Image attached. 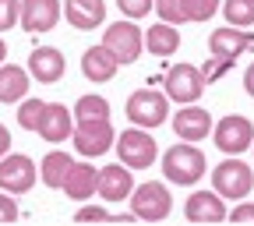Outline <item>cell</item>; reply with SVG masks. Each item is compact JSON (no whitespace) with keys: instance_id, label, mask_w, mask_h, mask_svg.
<instances>
[{"instance_id":"cell-37","label":"cell","mask_w":254,"mask_h":226,"mask_svg":"<svg viewBox=\"0 0 254 226\" xmlns=\"http://www.w3.org/2000/svg\"><path fill=\"white\" fill-rule=\"evenodd\" d=\"M4 60H7V43L0 39V64H4Z\"/></svg>"},{"instance_id":"cell-20","label":"cell","mask_w":254,"mask_h":226,"mask_svg":"<svg viewBox=\"0 0 254 226\" xmlns=\"http://www.w3.org/2000/svg\"><path fill=\"white\" fill-rule=\"evenodd\" d=\"M117 57L106 50V46H88L85 53H81V75L88 78V81H95V85H103V81H110L113 75H117Z\"/></svg>"},{"instance_id":"cell-11","label":"cell","mask_w":254,"mask_h":226,"mask_svg":"<svg viewBox=\"0 0 254 226\" xmlns=\"http://www.w3.org/2000/svg\"><path fill=\"white\" fill-rule=\"evenodd\" d=\"M25 71L39 85H57L64 78V71H67V60H64V53L57 46H36L28 53V68Z\"/></svg>"},{"instance_id":"cell-33","label":"cell","mask_w":254,"mask_h":226,"mask_svg":"<svg viewBox=\"0 0 254 226\" xmlns=\"http://www.w3.org/2000/svg\"><path fill=\"white\" fill-rule=\"evenodd\" d=\"M18 219V205H14V195L0 191V223H14Z\"/></svg>"},{"instance_id":"cell-15","label":"cell","mask_w":254,"mask_h":226,"mask_svg":"<svg viewBox=\"0 0 254 226\" xmlns=\"http://www.w3.org/2000/svg\"><path fill=\"white\" fill-rule=\"evenodd\" d=\"M251 46H254V36H251L247 28H233V25L215 28L212 36H208V50H212V57H222V60H233V57L247 53Z\"/></svg>"},{"instance_id":"cell-8","label":"cell","mask_w":254,"mask_h":226,"mask_svg":"<svg viewBox=\"0 0 254 226\" xmlns=\"http://www.w3.org/2000/svg\"><path fill=\"white\" fill-rule=\"evenodd\" d=\"M103 46L117 57V64H134V60L141 57V50H145V43H141V28H138L131 18H120V21L106 25V32H103Z\"/></svg>"},{"instance_id":"cell-2","label":"cell","mask_w":254,"mask_h":226,"mask_svg":"<svg viewBox=\"0 0 254 226\" xmlns=\"http://www.w3.org/2000/svg\"><path fill=\"white\" fill-rule=\"evenodd\" d=\"M212 191L219 198H230V202H240L254 191V170L244 163L240 155H226L222 163L212 170Z\"/></svg>"},{"instance_id":"cell-5","label":"cell","mask_w":254,"mask_h":226,"mask_svg":"<svg viewBox=\"0 0 254 226\" xmlns=\"http://www.w3.org/2000/svg\"><path fill=\"white\" fill-rule=\"evenodd\" d=\"M127 198H131V212H134V219H145V223H163V219L173 212L170 187H166V184H159V180L134 184Z\"/></svg>"},{"instance_id":"cell-7","label":"cell","mask_w":254,"mask_h":226,"mask_svg":"<svg viewBox=\"0 0 254 226\" xmlns=\"http://www.w3.org/2000/svg\"><path fill=\"white\" fill-rule=\"evenodd\" d=\"M113 138H117V131H113L110 117H99V120H78L74 131H71V142H74L78 155H85V159L106 155V152L113 149Z\"/></svg>"},{"instance_id":"cell-14","label":"cell","mask_w":254,"mask_h":226,"mask_svg":"<svg viewBox=\"0 0 254 226\" xmlns=\"http://www.w3.org/2000/svg\"><path fill=\"white\" fill-rule=\"evenodd\" d=\"M36 131H39L43 142L60 145V142H67V138H71V131H74V117H71V110L64 106V103H46Z\"/></svg>"},{"instance_id":"cell-3","label":"cell","mask_w":254,"mask_h":226,"mask_svg":"<svg viewBox=\"0 0 254 226\" xmlns=\"http://www.w3.org/2000/svg\"><path fill=\"white\" fill-rule=\"evenodd\" d=\"M127 120L134 127H145V131H155L170 120V99L166 92H155V88H138L131 92L127 99Z\"/></svg>"},{"instance_id":"cell-16","label":"cell","mask_w":254,"mask_h":226,"mask_svg":"<svg viewBox=\"0 0 254 226\" xmlns=\"http://www.w3.org/2000/svg\"><path fill=\"white\" fill-rule=\"evenodd\" d=\"M131 187H134V170H127L124 163L103 166L99 180H95V191H99V198H106V202H124L131 195Z\"/></svg>"},{"instance_id":"cell-38","label":"cell","mask_w":254,"mask_h":226,"mask_svg":"<svg viewBox=\"0 0 254 226\" xmlns=\"http://www.w3.org/2000/svg\"><path fill=\"white\" fill-rule=\"evenodd\" d=\"M251 149H254V142H251Z\"/></svg>"},{"instance_id":"cell-6","label":"cell","mask_w":254,"mask_h":226,"mask_svg":"<svg viewBox=\"0 0 254 226\" xmlns=\"http://www.w3.org/2000/svg\"><path fill=\"white\" fill-rule=\"evenodd\" d=\"M163 85H166V99L170 103L187 106V103H198L205 95L208 81H205L201 68H194V64H173V68L166 71V78H163Z\"/></svg>"},{"instance_id":"cell-27","label":"cell","mask_w":254,"mask_h":226,"mask_svg":"<svg viewBox=\"0 0 254 226\" xmlns=\"http://www.w3.org/2000/svg\"><path fill=\"white\" fill-rule=\"evenodd\" d=\"M43 99H18V127H25V131H36L39 127V117H43Z\"/></svg>"},{"instance_id":"cell-19","label":"cell","mask_w":254,"mask_h":226,"mask_svg":"<svg viewBox=\"0 0 254 226\" xmlns=\"http://www.w3.org/2000/svg\"><path fill=\"white\" fill-rule=\"evenodd\" d=\"M95 180H99V170H95L92 163H74L67 170V177H64L60 191L71 202H88V198H95Z\"/></svg>"},{"instance_id":"cell-30","label":"cell","mask_w":254,"mask_h":226,"mask_svg":"<svg viewBox=\"0 0 254 226\" xmlns=\"http://www.w3.org/2000/svg\"><path fill=\"white\" fill-rule=\"evenodd\" d=\"M74 219H78V223H110V219H113V212H106L103 205H81Z\"/></svg>"},{"instance_id":"cell-29","label":"cell","mask_w":254,"mask_h":226,"mask_svg":"<svg viewBox=\"0 0 254 226\" xmlns=\"http://www.w3.org/2000/svg\"><path fill=\"white\" fill-rule=\"evenodd\" d=\"M117 7H120V14H124V18L138 21V18L152 14V0H117Z\"/></svg>"},{"instance_id":"cell-35","label":"cell","mask_w":254,"mask_h":226,"mask_svg":"<svg viewBox=\"0 0 254 226\" xmlns=\"http://www.w3.org/2000/svg\"><path fill=\"white\" fill-rule=\"evenodd\" d=\"M244 88H247V95L254 99V64H247V71H244Z\"/></svg>"},{"instance_id":"cell-24","label":"cell","mask_w":254,"mask_h":226,"mask_svg":"<svg viewBox=\"0 0 254 226\" xmlns=\"http://www.w3.org/2000/svg\"><path fill=\"white\" fill-rule=\"evenodd\" d=\"M71 117L74 120H99V117H110V99L106 95H81V99L74 103V110H71Z\"/></svg>"},{"instance_id":"cell-13","label":"cell","mask_w":254,"mask_h":226,"mask_svg":"<svg viewBox=\"0 0 254 226\" xmlns=\"http://www.w3.org/2000/svg\"><path fill=\"white\" fill-rule=\"evenodd\" d=\"M170 124H173V131H177L180 142H205L215 120H212V113L201 110L198 103H187V106H180V113L170 117Z\"/></svg>"},{"instance_id":"cell-32","label":"cell","mask_w":254,"mask_h":226,"mask_svg":"<svg viewBox=\"0 0 254 226\" xmlns=\"http://www.w3.org/2000/svg\"><path fill=\"white\" fill-rule=\"evenodd\" d=\"M226 219H230V223H254V202L240 198V202H237V209H233V212H226Z\"/></svg>"},{"instance_id":"cell-34","label":"cell","mask_w":254,"mask_h":226,"mask_svg":"<svg viewBox=\"0 0 254 226\" xmlns=\"http://www.w3.org/2000/svg\"><path fill=\"white\" fill-rule=\"evenodd\" d=\"M7 152H11V131L0 124V155H7Z\"/></svg>"},{"instance_id":"cell-28","label":"cell","mask_w":254,"mask_h":226,"mask_svg":"<svg viewBox=\"0 0 254 226\" xmlns=\"http://www.w3.org/2000/svg\"><path fill=\"white\" fill-rule=\"evenodd\" d=\"M219 11V0H187V14L190 21H208Z\"/></svg>"},{"instance_id":"cell-9","label":"cell","mask_w":254,"mask_h":226,"mask_svg":"<svg viewBox=\"0 0 254 226\" xmlns=\"http://www.w3.org/2000/svg\"><path fill=\"white\" fill-rule=\"evenodd\" d=\"M208 135L215 138V149L222 155H244L251 149V142H254V124L247 117L230 113V117H222L219 124H212Z\"/></svg>"},{"instance_id":"cell-25","label":"cell","mask_w":254,"mask_h":226,"mask_svg":"<svg viewBox=\"0 0 254 226\" xmlns=\"http://www.w3.org/2000/svg\"><path fill=\"white\" fill-rule=\"evenodd\" d=\"M222 14H226V25L233 28H251L254 25V0H222Z\"/></svg>"},{"instance_id":"cell-22","label":"cell","mask_w":254,"mask_h":226,"mask_svg":"<svg viewBox=\"0 0 254 226\" xmlns=\"http://www.w3.org/2000/svg\"><path fill=\"white\" fill-rule=\"evenodd\" d=\"M28 71L25 68H18V64H0V103H18V99H25L28 95Z\"/></svg>"},{"instance_id":"cell-18","label":"cell","mask_w":254,"mask_h":226,"mask_svg":"<svg viewBox=\"0 0 254 226\" xmlns=\"http://www.w3.org/2000/svg\"><path fill=\"white\" fill-rule=\"evenodd\" d=\"M184 216L190 223H222L226 219V198H219L215 191H194L184 202Z\"/></svg>"},{"instance_id":"cell-26","label":"cell","mask_w":254,"mask_h":226,"mask_svg":"<svg viewBox=\"0 0 254 226\" xmlns=\"http://www.w3.org/2000/svg\"><path fill=\"white\" fill-rule=\"evenodd\" d=\"M155 11H159V21H170V25H184L190 21L187 14V0H152Z\"/></svg>"},{"instance_id":"cell-10","label":"cell","mask_w":254,"mask_h":226,"mask_svg":"<svg viewBox=\"0 0 254 226\" xmlns=\"http://www.w3.org/2000/svg\"><path fill=\"white\" fill-rule=\"evenodd\" d=\"M36 177H39V166L32 163L28 155L21 152H7L0 155V191H7V195H28L32 187H36Z\"/></svg>"},{"instance_id":"cell-31","label":"cell","mask_w":254,"mask_h":226,"mask_svg":"<svg viewBox=\"0 0 254 226\" xmlns=\"http://www.w3.org/2000/svg\"><path fill=\"white\" fill-rule=\"evenodd\" d=\"M18 25V0H0V32Z\"/></svg>"},{"instance_id":"cell-36","label":"cell","mask_w":254,"mask_h":226,"mask_svg":"<svg viewBox=\"0 0 254 226\" xmlns=\"http://www.w3.org/2000/svg\"><path fill=\"white\" fill-rule=\"evenodd\" d=\"M113 219H117V223H134V212H117Z\"/></svg>"},{"instance_id":"cell-1","label":"cell","mask_w":254,"mask_h":226,"mask_svg":"<svg viewBox=\"0 0 254 226\" xmlns=\"http://www.w3.org/2000/svg\"><path fill=\"white\" fill-rule=\"evenodd\" d=\"M205 173H208L205 152H201L194 142H180V145H173V149L163 155V177H166L170 184L194 187Z\"/></svg>"},{"instance_id":"cell-12","label":"cell","mask_w":254,"mask_h":226,"mask_svg":"<svg viewBox=\"0 0 254 226\" xmlns=\"http://www.w3.org/2000/svg\"><path fill=\"white\" fill-rule=\"evenodd\" d=\"M60 21V0H18V25L25 32H50Z\"/></svg>"},{"instance_id":"cell-23","label":"cell","mask_w":254,"mask_h":226,"mask_svg":"<svg viewBox=\"0 0 254 226\" xmlns=\"http://www.w3.org/2000/svg\"><path fill=\"white\" fill-rule=\"evenodd\" d=\"M71 166H74V159L64 152V149H53V152L43 155V163H39V180H43L46 187H60Z\"/></svg>"},{"instance_id":"cell-4","label":"cell","mask_w":254,"mask_h":226,"mask_svg":"<svg viewBox=\"0 0 254 226\" xmlns=\"http://www.w3.org/2000/svg\"><path fill=\"white\" fill-rule=\"evenodd\" d=\"M113 149L120 155V163L127 170H148L155 163L159 155V145L152 138V131H145V127H131V131H120L113 138Z\"/></svg>"},{"instance_id":"cell-21","label":"cell","mask_w":254,"mask_h":226,"mask_svg":"<svg viewBox=\"0 0 254 226\" xmlns=\"http://www.w3.org/2000/svg\"><path fill=\"white\" fill-rule=\"evenodd\" d=\"M141 43L152 57H173L180 50V28L170 21H155L152 28L141 32Z\"/></svg>"},{"instance_id":"cell-17","label":"cell","mask_w":254,"mask_h":226,"mask_svg":"<svg viewBox=\"0 0 254 226\" xmlns=\"http://www.w3.org/2000/svg\"><path fill=\"white\" fill-rule=\"evenodd\" d=\"M60 14L67 18L71 28L78 32H92L106 21V4L103 0H67V4L60 7Z\"/></svg>"}]
</instances>
